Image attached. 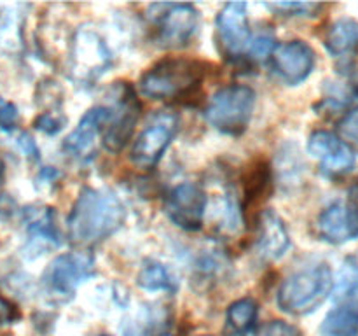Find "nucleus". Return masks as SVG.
Here are the masks:
<instances>
[{
    "label": "nucleus",
    "mask_w": 358,
    "mask_h": 336,
    "mask_svg": "<svg viewBox=\"0 0 358 336\" xmlns=\"http://www.w3.org/2000/svg\"><path fill=\"white\" fill-rule=\"evenodd\" d=\"M126 210L110 191L84 188L77 196L66 224L73 244L91 245L105 240L122 226Z\"/></svg>",
    "instance_id": "nucleus-1"
},
{
    "label": "nucleus",
    "mask_w": 358,
    "mask_h": 336,
    "mask_svg": "<svg viewBox=\"0 0 358 336\" xmlns=\"http://www.w3.org/2000/svg\"><path fill=\"white\" fill-rule=\"evenodd\" d=\"M332 293V272L327 265L310 266L292 273L280 286L276 303L289 315H308L317 310Z\"/></svg>",
    "instance_id": "nucleus-2"
},
{
    "label": "nucleus",
    "mask_w": 358,
    "mask_h": 336,
    "mask_svg": "<svg viewBox=\"0 0 358 336\" xmlns=\"http://www.w3.org/2000/svg\"><path fill=\"white\" fill-rule=\"evenodd\" d=\"M205 69L189 58H166L147 70L140 79V91L152 100H170L192 93L201 84Z\"/></svg>",
    "instance_id": "nucleus-3"
},
{
    "label": "nucleus",
    "mask_w": 358,
    "mask_h": 336,
    "mask_svg": "<svg viewBox=\"0 0 358 336\" xmlns=\"http://www.w3.org/2000/svg\"><path fill=\"white\" fill-rule=\"evenodd\" d=\"M255 107V91L243 84H229L215 91L205 111L206 121L224 135L238 136L248 128Z\"/></svg>",
    "instance_id": "nucleus-4"
},
{
    "label": "nucleus",
    "mask_w": 358,
    "mask_h": 336,
    "mask_svg": "<svg viewBox=\"0 0 358 336\" xmlns=\"http://www.w3.org/2000/svg\"><path fill=\"white\" fill-rule=\"evenodd\" d=\"M178 132V115L170 111L152 114L145 128L136 136L131 149V163L142 170H150L159 163L168 146Z\"/></svg>",
    "instance_id": "nucleus-5"
},
{
    "label": "nucleus",
    "mask_w": 358,
    "mask_h": 336,
    "mask_svg": "<svg viewBox=\"0 0 358 336\" xmlns=\"http://www.w3.org/2000/svg\"><path fill=\"white\" fill-rule=\"evenodd\" d=\"M94 273V259L84 252L62 254L49 262L45 270L44 286L55 296H72L77 287Z\"/></svg>",
    "instance_id": "nucleus-6"
},
{
    "label": "nucleus",
    "mask_w": 358,
    "mask_h": 336,
    "mask_svg": "<svg viewBox=\"0 0 358 336\" xmlns=\"http://www.w3.org/2000/svg\"><path fill=\"white\" fill-rule=\"evenodd\" d=\"M206 203V192L198 184L184 182L170 191L164 212L175 226L185 231H198L205 223Z\"/></svg>",
    "instance_id": "nucleus-7"
},
{
    "label": "nucleus",
    "mask_w": 358,
    "mask_h": 336,
    "mask_svg": "<svg viewBox=\"0 0 358 336\" xmlns=\"http://www.w3.org/2000/svg\"><path fill=\"white\" fill-rule=\"evenodd\" d=\"M308 153L320 161L322 170L332 177H339L355 168L357 158L352 147L338 135L325 130L311 133L308 140Z\"/></svg>",
    "instance_id": "nucleus-8"
},
{
    "label": "nucleus",
    "mask_w": 358,
    "mask_h": 336,
    "mask_svg": "<svg viewBox=\"0 0 358 336\" xmlns=\"http://www.w3.org/2000/svg\"><path fill=\"white\" fill-rule=\"evenodd\" d=\"M159 41L168 48H178L191 41L198 30L199 13L191 4H164L159 6Z\"/></svg>",
    "instance_id": "nucleus-9"
},
{
    "label": "nucleus",
    "mask_w": 358,
    "mask_h": 336,
    "mask_svg": "<svg viewBox=\"0 0 358 336\" xmlns=\"http://www.w3.org/2000/svg\"><path fill=\"white\" fill-rule=\"evenodd\" d=\"M271 58L275 72L290 86L304 83L315 69V51L304 41L276 46Z\"/></svg>",
    "instance_id": "nucleus-10"
},
{
    "label": "nucleus",
    "mask_w": 358,
    "mask_h": 336,
    "mask_svg": "<svg viewBox=\"0 0 358 336\" xmlns=\"http://www.w3.org/2000/svg\"><path fill=\"white\" fill-rule=\"evenodd\" d=\"M317 230L322 240L343 245L358 238V203L336 202L318 216Z\"/></svg>",
    "instance_id": "nucleus-11"
},
{
    "label": "nucleus",
    "mask_w": 358,
    "mask_h": 336,
    "mask_svg": "<svg viewBox=\"0 0 358 336\" xmlns=\"http://www.w3.org/2000/svg\"><path fill=\"white\" fill-rule=\"evenodd\" d=\"M217 31L222 51L227 56H238L250 46L247 4L229 2L217 16Z\"/></svg>",
    "instance_id": "nucleus-12"
},
{
    "label": "nucleus",
    "mask_w": 358,
    "mask_h": 336,
    "mask_svg": "<svg viewBox=\"0 0 358 336\" xmlns=\"http://www.w3.org/2000/svg\"><path fill=\"white\" fill-rule=\"evenodd\" d=\"M115 107L110 108L112 118L108 122V132L105 135V149L110 153H119L128 144L136 121H138V102L133 94L131 88L121 86L115 94Z\"/></svg>",
    "instance_id": "nucleus-13"
},
{
    "label": "nucleus",
    "mask_w": 358,
    "mask_h": 336,
    "mask_svg": "<svg viewBox=\"0 0 358 336\" xmlns=\"http://www.w3.org/2000/svg\"><path fill=\"white\" fill-rule=\"evenodd\" d=\"M112 118V111L103 105L90 108L83 119L79 121L77 128L70 133L63 142L66 153L72 156H86L91 149H93L94 142H96L98 135L105 126H108Z\"/></svg>",
    "instance_id": "nucleus-14"
},
{
    "label": "nucleus",
    "mask_w": 358,
    "mask_h": 336,
    "mask_svg": "<svg viewBox=\"0 0 358 336\" xmlns=\"http://www.w3.org/2000/svg\"><path fill=\"white\" fill-rule=\"evenodd\" d=\"M73 44V66L84 77H96L105 72L110 62V52L93 31L83 30Z\"/></svg>",
    "instance_id": "nucleus-15"
},
{
    "label": "nucleus",
    "mask_w": 358,
    "mask_h": 336,
    "mask_svg": "<svg viewBox=\"0 0 358 336\" xmlns=\"http://www.w3.org/2000/svg\"><path fill=\"white\" fill-rule=\"evenodd\" d=\"M290 247V234L282 217L273 210H264L259 223L257 248L264 259L278 261Z\"/></svg>",
    "instance_id": "nucleus-16"
},
{
    "label": "nucleus",
    "mask_w": 358,
    "mask_h": 336,
    "mask_svg": "<svg viewBox=\"0 0 358 336\" xmlns=\"http://www.w3.org/2000/svg\"><path fill=\"white\" fill-rule=\"evenodd\" d=\"M59 245V233L56 230L55 212L51 209L34 212L28 219V248L37 254H44L48 248Z\"/></svg>",
    "instance_id": "nucleus-17"
},
{
    "label": "nucleus",
    "mask_w": 358,
    "mask_h": 336,
    "mask_svg": "<svg viewBox=\"0 0 358 336\" xmlns=\"http://www.w3.org/2000/svg\"><path fill=\"white\" fill-rule=\"evenodd\" d=\"M324 46L329 55L352 56L358 52V21L353 18H339L329 27Z\"/></svg>",
    "instance_id": "nucleus-18"
},
{
    "label": "nucleus",
    "mask_w": 358,
    "mask_h": 336,
    "mask_svg": "<svg viewBox=\"0 0 358 336\" xmlns=\"http://www.w3.org/2000/svg\"><path fill=\"white\" fill-rule=\"evenodd\" d=\"M259 307L252 298H241L227 308V329L236 336H247L257 324Z\"/></svg>",
    "instance_id": "nucleus-19"
},
{
    "label": "nucleus",
    "mask_w": 358,
    "mask_h": 336,
    "mask_svg": "<svg viewBox=\"0 0 358 336\" xmlns=\"http://www.w3.org/2000/svg\"><path fill=\"white\" fill-rule=\"evenodd\" d=\"M320 336H358V310L339 307L329 312L320 324Z\"/></svg>",
    "instance_id": "nucleus-20"
},
{
    "label": "nucleus",
    "mask_w": 358,
    "mask_h": 336,
    "mask_svg": "<svg viewBox=\"0 0 358 336\" xmlns=\"http://www.w3.org/2000/svg\"><path fill=\"white\" fill-rule=\"evenodd\" d=\"M136 282L142 289L154 293V290H166V293H173L175 282L168 270L164 268L161 262L157 261H147L138 272Z\"/></svg>",
    "instance_id": "nucleus-21"
},
{
    "label": "nucleus",
    "mask_w": 358,
    "mask_h": 336,
    "mask_svg": "<svg viewBox=\"0 0 358 336\" xmlns=\"http://www.w3.org/2000/svg\"><path fill=\"white\" fill-rule=\"evenodd\" d=\"M358 290V261L348 258L343 261L338 275L332 276V293L334 300H346L355 296Z\"/></svg>",
    "instance_id": "nucleus-22"
},
{
    "label": "nucleus",
    "mask_w": 358,
    "mask_h": 336,
    "mask_svg": "<svg viewBox=\"0 0 358 336\" xmlns=\"http://www.w3.org/2000/svg\"><path fill=\"white\" fill-rule=\"evenodd\" d=\"M339 139L348 144L350 147H358V107L350 111L338 125Z\"/></svg>",
    "instance_id": "nucleus-23"
},
{
    "label": "nucleus",
    "mask_w": 358,
    "mask_h": 336,
    "mask_svg": "<svg viewBox=\"0 0 358 336\" xmlns=\"http://www.w3.org/2000/svg\"><path fill=\"white\" fill-rule=\"evenodd\" d=\"M34 125L38 132L45 133V135H56V133H59L65 128L66 118L58 114V112H42V114L35 119Z\"/></svg>",
    "instance_id": "nucleus-24"
},
{
    "label": "nucleus",
    "mask_w": 358,
    "mask_h": 336,
    "mask_svg": "<svg viewBox=\"0 0 358 336\" xmlns=\"http://www.w3.org/2000/svg\"><path fill=\"white\" fill-rule=\"evenodd\" d=\"M17 121H20V112H17L16 105L0 97V128L10 132L16 128Z\"/></svg>",
    "instance_id": "nucleus-25"
},
{
    "label": "nucleus",
    "mask_w": 358,
    "mask_h": 336,
    "mask_svg": "<svg viewBox=\"0 0 358 336\" xmlns=\"http://www.w3.org/2000/svg\"><path fill=\"white\" fill-rule=\"evenodd\" d=\"M276 48V42L271 35H257L254 41L248 46V51L254 58H266V56H271L273 51Z\"/></svg>",
    "instance_id": "nucleus-26"
},
{
    "label": "nucleus",
    "mask_w": 358,
    "mask_h": 336,
    "mask_svg": "<svg viewBox=\"0 0 358 336\" xmlns=\"http://www.w3.org/2000/svg\"><path fill=\"white\" fill-rule=\"evenodd\" d=\"M269 7L276 10H285L290 14H313L315 9H320L318 4H306V2H278L269 4Z\"/></svg>",
    "instance_id": "nucleus-27"
},
{
    "label": "nucleus",
    "mask_w": 358,
    "mask_h": 336,
    "mask_svg": "<svg viewBox=\"0 0 358 336\" xmlns=\"http://www.w3.org/2000/svg\"><path fill=\"white\" fill-rule=\"evenodd\" d=\"M262 336H301V332L292 324H287L283 321H273L271 324L266 326Z\"/></svg>",
    "instance_id": "nucleus-28"
},
{
    "label": "nucleus",
    "mask_w": 358,
    "mask_h": 336,
    "mask_svg": "<svg viewBox=\"0 0 358 336\" xmlns=\"http://www.w3.org/2000/svg\"><path fill=\"white\" fill-rule=\"evenodd\" d=\"M17 146H20V149L23 150L28 158H31V160H38V154L41 153H38L37 144H35V140L31 139L30 135L21 133V135L17 136Z\"/></svg>",
    "instance_id": "nucleus-29"
},
{
    "label": "nucleus",
    "mask_w": 358,
    "mask_h": 336,
    "mask_svg": "<svg viewBox=\"0 0 358 336\" xmlns=\"http://www.w3.org/2000/svg\"><path fill=\"white\" fill-rule=\"evenodd\" d=\"M124 336H140V332L133 328H126L124 329Z\"/></svg>",
    "instance_id": "nucleus-30"
},
{
    "label": "nucleus",
    "mask_w": 358,
    "mask_h": 336,
    "mask_svg": "<svg viewBox=\"0 0 358 336\" xmlns=\"http://www.w3.org/2000/svg\"><path fill=\"white\" fill-rule=\"evenodd\" d=\"M3 168L6 167H3V163L0 161V184H2V178H3Z\"/></svg>",
    "instance_id": "nucleus-31"
},
{
    "label": "nucleus",
    "mask_w": 358,
    "mask_h": 336,
    "mask_svg": "<svg viewBox=\"0 0 358 336\" xmlns=\"http://www.w3.org/2000/svg\"><path fill=\"white\" fill-rule=\"evenodd\" d=\"M355 93L358 94V76H357V80H355Z\"/></svg>",
    "instance_id": "nucleus-32"
},
{
    "label": "nucleus",
    "mask_w": 358,
    "mask_h": 336,
    "mask_svg": "<svg viewBox=\"0 0 358 336\" xmlns=\"http://www.w3.org/2000/svg\"><path fill=\"white\" fill-rule=\"evenodd\" d=\"M101 336H107V335H101Z\"/></svg>",
    "instance_id": "nucleus-33"
},
{
    "label": "nucleus",
    "mask_w": 358,
    "mask_h": 336,
    "mask_svg": "<svg viewBox=\"0 0 358 336\" xmlns=\"http://www.w3.org/2000/svg\"><path fill=\"white\" fill-rule=\"evenodd\" d=\"M0 317H2V314H0Z\"/></svg>",
    "instance_id": "nucleus-34"
},
{
    "label": "nucleus",
    "mask_w": 358,
    "mask_h": 336,
    "mask_svg": "<svg viewBox=\"0 0 358 336\" xmlns=\"http://www.w3.org/2000/svg\"><path fill=\"white\" fill-rule=\"evenodd\" d=\"M208 336H210V335H208Z\"/></svg>",
    "instance_id": "nucleus-35"
}]
</instances>
